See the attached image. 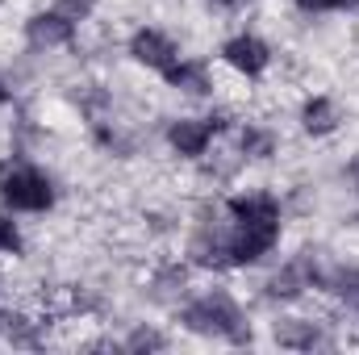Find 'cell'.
<instances>
[{
	"label": "cell",
	"instance_id": "obj_1",
	"mask_svg": "<svg viewBox=\"0 0 359 355\" xmlns=\"http://www.w3.org/2000/svg\"><path fill=\"white\" fill-rule=\"evenodd\" d=\"M184 322H188V330H196V335H222V339H230V343H247V339H251V330L243 326L238 305H234L226 293H209V297L192 301V305L184 309Z\"/></svg>",
	"mask_w": 359,
	"mask_h": 355
},
{
	"label": "cell",
	"instance_id": "obj_2",
	"mask_svg": "<svg viewBox=\"0 0 359 355\" xmlns=\"http://www.w3.org/2000/svg\"><path fill=\"white\" fill-rule=\"evenodd\" d=\"M0 201L8 209H21V213H42V209H50L55 192H50V180L38 168H13L0 180Z\"/></svg>",
	"mask_w": 359,
	"mask_h": 355
},
{
	"label": "cell",
	"instance_id": "obj_3",
	"mask_svg": "<svg viewBox=\"0 0 359 355\" xmlns=\"http://www.w3.org/2000/svg\"><path fill=\"white\" fill-rule=\"evenodd\" d=\"M280 239V222H251L230 234V264H259Z\"/></svg>",
	"mask_w": 359,
	"mask_h": 355
},
{
	"label": "cell",
	"instance_id": "obj_4",
	"mask_svg": "<svg viewBox=\"0 0 359 355\" xmlns=\"http://www.w3.org/2000/svg\"><path fill=\"white\" fill-rule=\"evenodd\" d=\"M222 126H226L222 117H205V121H196V117H180V121H172V130H168V142H172L176 155L196 159V155H205L209 138H213Z\"/></svg>",
	"mask_w": 359,
	"mask_h": 355
},
{
	"label": "cell",
	"instance_id": "obj_5",
	"mask_svg": "<svg viewBox=\"0 0 359 355\" xmlns=\"http://www.w3.org/2000/svg\"><path fill=\"white\" fill-rule=\"evenodd\" d=\"M130 55H134L142 67H155V72H168L180 59L176 42H172L168 34H159V29H138V34L130 38Z\"/></svg>",
	"mask_w": 359,
	"mask_h": 355
},
{
	"label": "cell",
	"instance_id": "obj_6",
	"mask_svg": "<svg viewBox=\"0 0 359 355\" xmlns=\"http://www.w3.org/2000/svg\"><path fill=\"white\" fill-rule=\"evenodd\" d=\"M222 55H226V63H230L234 72H243V76H259V72L271 63V51L255 38V34H238V38H230Z\"/></svg>",
	"mask_w": 359,
	"mask_h": 355
},
{
	"label": "cell",
	"instance_id": "obj_7",
	"mask_svg": "<svg viewBox=\"0 0 359 355\" xmlns=\"http://www.w3.org/2000/svg\"><path fill=\"white\" fill-rule=\"evenodd\" d=\"M72 34H76V21L63 17L59 8L38 13V17H29V25H25V38H29L34 46H63V42H72Z\"/></svg>",
	"mask_w": 359,
	"mask_h": 355
},
{
	"label": "cell",
	"instance_id": "obj_8",
	"mask_svg": "<svg viewBox=\"0 0 359 355\" xmlns=\"http://www.w3.org/2000/svg\"><path fill=\"white\" fill-rule=\"evenodd\" d=\"M188 255H192L196 264H205V267H222V264H230V234H222V230H209V226H201V230L192 234V247H188Z\"/></svg>",
	"mask_w": 359,
	"mask_h": 355
},
{
	"label": "cell",
	"instance_id": "obj_9",
	"mask_svg": "<svg viewBox=\"0 0 359 355\" xmlns=\"http://www.w3.org/2000/svg\"><path fill=\"white\" fill-rule=\"evenodd\" d=\"M226 209H230V217H234L238 226H251V222H280V205H276V196H268V192L234 196Z\"/></svg>",
	"mask_w": 359,
	"mask_h": 355
},
{
	"label": "cell",
	"instance_id": "obj_10",
	"mask_svg": "<svg viewBox=\"0 0 359 355\" xmlns=\"http://www.w3.org/2000/svg\"><path fill=\"white\" fill-rule=\"evenodd\" d=\"M276 343L280 347H297V351H309L313 343H322V330L313 322H301V318H288L276 326Z\"/></svg>",
	"mask_w": 359,
	"mask_h": 355
},
{
	"label": "cell",
	"instance_id": "obj_11",
	"mask_svg": "<svg viewBox=\"0 0 359 355\" xmlns=\"http://www.w3.org/2000/svg\"><path fill=\"white\" fill-rule=\"evenodd\" d=\"M163 76H168V84H172V88L196 92V96H201V92H209V72H205V63H184V59H176Z\"/></svg>",
	"mask_w": 359,
	"mask_h": 355
},
{
	"label": "cell",
	"instance_id": "obj_12",
	"mask_svg": "<svg viewBox=\"0 0 359 355\" xmlns=\"http://www.w3.org/2000/svg\"><path fill=\"white\" fill-rule=\"evenodd\" d=\"M334 121H339V113H334V105H330L326 96H309V100H305V109H301V126H305L309 134H330Z\"/></svg>",
	"mask_w": 359,
	"mask_h": 355
},
{
	"label": "cell",
	"instance_id": "obj_13",
	"mask_svg": "<svg viewBox=\"0 0 359 355\" xmlns=\"http://www.w3.org/2000/svg\"><path fill=\"white\" fill-rule=\"evenodd\" d=\"M271 147H276V138H271L268 130H247V134H243V151H247L251 159H268Z\"/></svg>",
	"mask_w": 359,
	"mask_h": 355
},
{
	"label": "cell",
	"instance_id": "obj_14",
	"mask_svg": "<svg viewBox=\"0 0 359 355\" xmlns=\"http://www.w3.org/2000/svg\"><path fill=\"white\" fill-rule=\"evenodd\" d=\"M326 284H334V293H343L351 305L359 309V272H339V276H326Z\"/></svg>",
	"mask_w": 359,
	"mask_h": 355
},
{
	"label": "cell",
	"instance_id": "obj_15",
	"mask_svg": "<svg viewBox=\"0 0 359 355\" xmlns=\"http://www.w3.org/2000/svg\"><path fill=\"white\" fill-rule=\"evenodd\" d=\"M17 247H21V234H17V226L0 217V255H4V251H17Z\"/></svg>",
	"mask_w": 359,
	"mask_h": 355
},
{
	"label": "cell",
	"instance_id": "obj_16",
	"mask_svg": "<svg viewBox=\"0 0 359 355\" xmlns=\"http://www.w3.org/2000/svg\"><path fill=\"white\" fill-rule=\"evenodd\" d=\"M126 347H163V339H159V335H151V330H138Z\"/></svg>",
	"mask_w": 359,
	"mask_h": 355
},
{
	"label": "cell",
	"instance_id": "obj_17",
	"mask_svg": "<svg viewBox=\"0 0 359 355\" xmlns=\"http://www.w3.org/2000/svg\"><path fill=\"white\" fill-rule=\"evenodd\" d=\"M297 4L318 13V8H343V4H355V0H297Z\"/></svg>",
	"mask_w": 359,
	"mask_h": 355
},
{
	"label": "cell",
	"instance_id": "obj_18",
	"mask_svg": "<svg viewBox=\"0 0 359 355\" xmlns=\"http://www.w3.org/2000/svg\"><path fill=\"white\" fill-rule=\"evenodd\" d=\"M351 176H355V184H359V159H355V163H351Z\"/></svg>",
	"mask_w": 359,
	"mask_h": 355
},
{
	"label": "cell",
	"instance_id": "obj_19",
	"mask_svg": "<svg viewBox=\"0 0 359 355\" xmlns=\"http://www.w3.org/2000/svg\"><path fill=\"white\" fill-rule=\"evenodd\" d=\"M4 100H8V92H4V88H0V105H4Z\"/></svg>",
	"mask_w": 359,
	"mask_h": 355
},
{
	"label": "cell",
	"instance_id": "obj_20",
	"mask_svg": "<svg viewBox=\"0 0 359 355\" xmlns=\"http://www.w3.org/2000/svg\"><path fill=\"white\" fill-rule=\"evenodd\" d=\"M226 4H230V0H226Z\"/></svg>",
	"mask_w": 359,
	"mask_h": 355
}]
</instances>
